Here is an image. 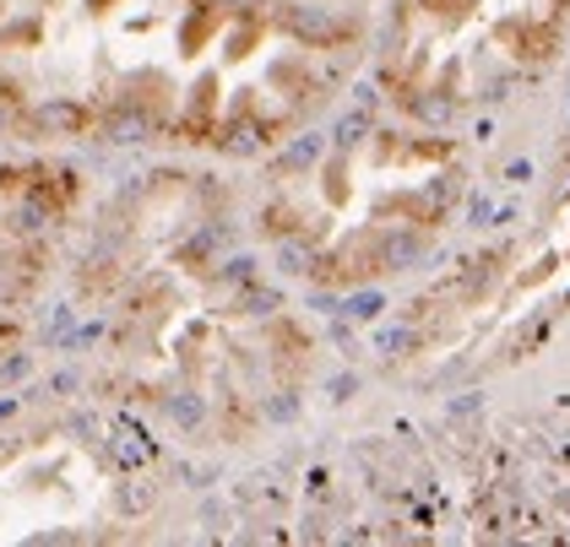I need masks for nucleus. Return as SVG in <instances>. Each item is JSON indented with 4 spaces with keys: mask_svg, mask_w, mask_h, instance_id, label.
I'll list each match as a JSON object with an SVG mask.
<instances>
[{
    "mask_svg": "<svg viewBox=\"0 0 570 547\" xmlns=\"http://www.w3.org/2000/svg\"><path fill=\"white\" fill-rule=\"evenodd\" d=\"M49 22H55V0H0V126L11 136H22Z\"/></svg>",
    "mask_w": 570,
    "mask_h": 547,
    "instance_id": "obj_2",
    "label": "nucleus"
},
{
    "mask_svg": "<svg viewBox=\"0 0 570 547\" xmlns=\"http://www.w3.org/2000/svg\"><path fill=\"white\" fill-rule=\"evenodd\" d=\"M77 173L0 169V294L28 288L77 207Z\"/></svg>",
    "mask_w": 570,
    "mask_h": 547,
    "instance_id": "obj_1",
    "label": "nucleus"
},
{
    "mask_svg": "<svg viewBox=\"0 0 570 547\" xmlns=\"http://www.w3.org/2000/svg\"><path fill=\"white\" fill-rule=\"evenodd\" d=\"M6 352H11V337H6V331H0V364H6Z\"/></svg>",
    "mask_w": 570,
    "mask_h": 547,
    "instance_id": "obj_3",
    "label": "nucleus"
}]
</instances>
